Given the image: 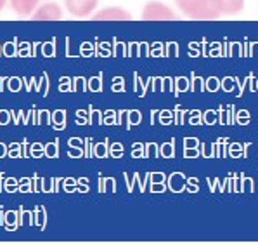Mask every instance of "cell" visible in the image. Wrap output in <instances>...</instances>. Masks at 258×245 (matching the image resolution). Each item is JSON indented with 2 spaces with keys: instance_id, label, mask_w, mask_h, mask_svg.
Here are the masks:
<instances>
[{
  "instance_id": "obj_1",
  "label": "cell",
  "mask_w": 258,
  "mask_h": 245,
  "mask_svg": "<svg viewBox=\"0 0 258 245\" xmlns=\"http://www.w3.org/2000/svg\"><path fill=\"white\" fill-rule=\"evenodd\" d=\"M178 11L192 19H217L220 16L218 0H175Z\"/></svg>"
},
{
  "instance_id": "obj_2",
  "label": "cell",
  "mask_w": 258,
  "mask_h": 245,
  "mask_svg": "<svg viewBox=\"0 0 258 245\" xmlns=\"http://www.w3.org/2000/svg\"><path fill=\"white\" fill-rule=\"evenodd\" d=\"M142 19L144 21H173L177 19V14L168 6L161 2H148L142 9Z\"/></svg>"
},
{
  "instance_id": "obj_3",
  "label": "cell",
  "mask_w": 258,
  "mask_h": 245,
  "mask_svg": "<svg viewBox=\"0 0 258 245\" xmlns=\"http://www.w3.org/2000/svg\"><path fill=\"white\" fill-rule=\"evenodd\" d=\"M99 0H64L66 11L75 18H87L92 16L97 9Z\"/></svg>"
},
{
  "instance_id": "obj_4",
  "label": "cell",
  "mask_w": 258,
  "mask_h": 245,
  "mask_svg": "<svg viewBox=\"0 0 258 245\" xmlns=\"http://www.w3.org/2000/svg\"><path fill=\"white\" fill-rule=\"evenodd\" d=\"M31 19L33 21H59V19H62V9L57 4L47 2L37 7V11L31 14Z\"/></svg>"
},
{
  "instance_id": "obj_5",
  "label": "cell",
  "mask_w": 258,
  "mask_h": 245,
  "mask_svg": "<svg viewBox=\"0 0 258 245\" xmlns=\"http://www.w3.org/2000/svg\"><path fill=\"white\" fill-rule=\"evenodd\" d=\"M92 19H95V21H130L132 14L128 11L121 9V7H106V9L95 13Z\"/></svg>"
},
{
  "instance_id": "obj_6",
  "label": "cell",
  "mask_w": 258,
  "mask_h": 245,
  "mask_svg": "<svg viewBox=\"0 0 258 245\" xmlns=\"http://www.w3.org/2000/svg\"><path fill=\"white\" fill-rule=\"evenodd\" d=\"M40 0H11V7L18 16H31L37 11Z\"/></svg>"
},
{
  "instance_id": "obj_7",
  "label": "cell",
  "mask_w": 258,
  "mask_h": 245,
  "mask_svg": "<svg viewBox=\"0 0 258 245\" xmlns=\"http://www.w3.org/2000/svg\"><path fill=\"white\" fill-rule=\"evenodd\" d=\"M220 14H239L244 9V0H218Z\"/></svg>"
},
{
  "instance_id": "obj_8",
  "label": "cell",
  "mask_w": 258,
  "mask_h": 245,
  "mask_svg": "<svg viewBox=\"0 0 258 245\" xmlns=\"http://www.w3.org/2000/svg\"><path fill=\"white\" fill-rule=\"evenodd\" d=\"M6 4H7V0H0V11L4 9V6H6Z\"/></svg>"
}]
</instances>
